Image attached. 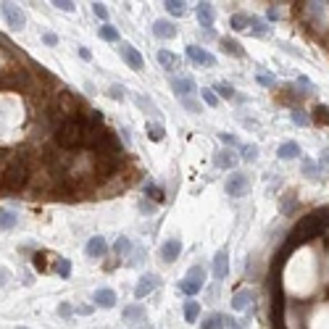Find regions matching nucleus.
I'll return each mask as SVG.
<instances>
[{"mask_svg": "<svg viewBox=\"0 0 329 329\" xmlns=\"http://www.w3.org/2000/svg\"><path fill=\"white\" fill-rule=\"evenodd\" d=\"M321 163L319 161H313V158H306L303 161V174L308 177V179H321Z\"/></svg>", "mask_w": 329, "mask_h": 329, "instance_id": "23", "label": "nucleus"}, {"mask_svg": "<svg viewBox=\"0 0 329 329\" xmlns=\"http://www.w3.org/2000/svg\"><path fill=\"white\" fill-rule=\"evenodd\" d=\"M153 35L158 40H174L177 37V26L169 19H158V21H153Z\"/></svg>", "mask_w": 329, "mask_h": 329, "instance_id": "17", "label": "nucleus"}, {"mask_svg": "<svg viewBox=\"0 0 329 329\" xmlns=\"http://www.w3.org/2000/svg\"><path fill=\"white\" fill-rule=\"evenodd\" d=\"M98 37L105 40V42H119V32H116V26H111V24H103L98 29Z\"/></svg>", "mask_w": 329, "mask_h": 329, "instance_id": "30", "label": "nucleus"}, {"mask_svg": "<svg viewBox=\"0 0 329 329\" xmlns=\"http://www.w3.org/2000/svg\"><path fill=\"white\" fill-rule=\"evenodd\" d=\"M16 222H19V216L13 213V211H8V208H0V229H13L16 227Z\"/></svg>", "mask_w": 329, "mask_h": 329, "instance_id": "27", "label": "nucleus"}, {"mask_svg": "<svg viewBox=\"0 0 329 329\" xmlns=\"http://www.w3.org/2000/svg\"><path fill=\"white\" fill-rule=\"evenodd\" d=\"M145 195H150L153 200H158V203H163V190L158 184H153V182H148L145 184Z\"/></svg>", "mask_w": 329, "mask_h": 329, "instance_id": "36", "label": "nucleus"}, {"mask_svg": "<svg viewBox=\"0 0 329 329\" xmlns=\"http://www.w3.org/2000/svg\"><path fill=\"white\" fill-rule=\"evenodd\" d=\"M229 326H232V329H242V326H237V324H229Z\"/></svg>", "mask_w": 329, "mask_h": 329, "instance_id": "55", "label": "nucleus"}, {"mask_svg": "<svg viewBox=\"0 0 329 329\" xmlns=\"http://www.w3.org/2000/svg\"><path fill=\"white\" fill-rule=\"evenodd\" d=\"M250 35L253 37H269V26H266V21L263 19H258V16H250Z\"/></svg>", "mask_w": 329, "mask_h": 329, "instance_id": "24", "label": "nucleus"}, {"mask_svg": "<svg viewBox=\"0 0 329 329\" xmlns=\"http://www.w3.org/2000/svg\"><path fill=\"white\" fill-rule=\"evenodd\" d=\"M35 266H37V269H45V256H42V253L35 256Z\"/></svg>", "mask_w": 329, "mask_h": 329, "instance_id": "50", "label": "nucleus"}, {"mask_svg": "<svg viewBox=\"0 0 329 329\" xmlns=\"http://www.w3.org/2000/svg\"><path fill=\"white\" fill-rule=\"evenodd\" d=\"M171 90H174V95L182 100V98H195L198 95V85L193 76H171Z\"/></svg>", "mask_w": 329, "mask_h": 329, "instance_id": "5", "label": "nucleus"}, {"mask_svg": "<svg viewBox=\"0 0 329 329\" xmlns=\"http://www.w3.org/2000/svg\"><path fill=\"white\" fill-rule=\"evenodd\" d=\"M313 119H316L319 124H326V121H329V108H326V105H316V114H313Z\"/></svg>", "mask_w": 329, "mask_h": 329, "instance_id": "42", "label": "nucleus"}, {"mask_svg": "<svg viewBox=\"0 0 329 329\" xmlns=\"http://www.w3.org/2000/svg\"><path fill=\"white\" fill-rule=\"evenodd\" d=\"M145 134L153 140V143H161V140L166 137V129H163V124H158V121H148L145 124Z\"/></svg>", "mask_w": 329, "mask_h": 329, "instance_id": "21", "label": "nucleus"}, {"mask_svg": "<svg viewBox=\"0 0 329 329\" xmlns=\"http://www.w3.org/2000/svg\"><path fill=\"white\" fill-rule=\"evenodd\" d=\"M155 287H158V277H155V274H143L140 282H137V287H134V297H137V300H143V297L150 295Z\"/></svg>", "mask_w": 329, "mask_h": 329, "instance_id": "13", "label": "nucleus"}, {"mask_svg": "<svg viewBox=\"0 0 329 329\" xmlns=\"http://www.w3.org/2000/svg\"><path fill=\"white\" fill-rule=\"evenodd\" d=\"M108 95H111L114 100H124V98H127V92H124L121 85H111V87H108Z\"/></svg>", "mask_w": 329, "mask_h": 329, "instance_id": "41", "label": "nucleus"}, {"mask_svg": "<svg viewBox=\"0 0 329 329\" xmlns=\"http://www.w3.org/2000/svg\"><path fill=\"white\" fill-rule=\"evenodd\" d=\"M21 329H26V326H21Z\"/></svg>", "mask_w": 329, "mask_h": 329, "instance_id": "56", "label": "nucleus"}, {"mask_svg": "<svg viewBox=\"0 0 329 329\" xmlns=\"http://www.w3.org/2000/svg\"><path fill=\"white\" fill-rule=\"evenodd\" d=\"M237 161H240V155L234 153L232 148H224V150H216V153H213V166H216V169L232 171L234 166H237Z\"/></svg>", "mask_w": 329, "mask_h": 329, "instance_id": "10", "label": "nucleus"}, {"mask_svg": "<svg viewBox=\"0 0 329 329\" xmlns=\"http://www.w3.org/2000/svg\"><path fill=\"white\" fill-rule=\"evenodd\" d=\"M300 145H297L295 143V140H287V143H282L279 145V150H277V155H279V158L282 161H292V158H300Z\"/></svg>", "mask_w": 329, "mask_h": 329, "instance_id": "18", "label": "nucleus"}, {"mask_svg": "<svg viewBox=\"0 0 329 329\" xmlns=\"http://www.w3.org/2000/svg\"><path fill=\"white\" fill-rule=\"evenodd\" d=\"M200 98H203V103L211 105V108H216L218 103H222V100H218V95H216L211 87H203V90H200Z\"/></svg>", "mask_w": 329, "mask_h": 329, "instance_id": "33", "label": "nucleus"}, {"mask_svg": "<svg viewBox=\"0 0 329 329\" xmlns=\"http://www.w3.org/2000/svg\"><path fill=\"white\" fill-rule=\"evenodd\" d=\"M140 208H143V211H155V206H153V203H148V200H143V203H140Z\"/></svg>", "mask_w": 329, "mask_h": 329, "instance_id": "51", "label": "nucleus"}, {"mask_svg": "<svg viewBox=\"0 0 329 329\" xmlns=\"http://www.w3.org/2000/svg\"><path fill=\"white\" fill-rule=\"evenodd\" d=\"M56 271H58V274H61V277H64V279H66V277H69V274H71V263H69V261H66V258H61V261H58V263H56Z\"/></svg>", "mask_w": 329, "mask_h": 329, "instance_id": "40", "label": "nucleus"}, {"mask_svg": "<svg viewBox=\"0 0 329 329\" xmlns=\"http://www.w3.org/2000/svg\"><path fill=\"white\" fill-rule=\"evenodd\" d=\"M179 103H182L190 114H203V103H200L198 98H182Z\"/></svg>", "mask_w": 329, "mask_h": 329, "instance_id": "35", "label": "nucleus"}, {"mask_svg": "<svg viewBox=\"0 0 329 329\" xmlns=\"http://www.w3.org/2000/svg\"><path fill=\"white\" fill-rule=\"evenodd\" d=\"M58 313H61V316H64V319H69L71 313H74V308H71L69 303H61V306H58Z\"/></svg>", "mask_w": 329, "mask_h": 329, "instance_id": "46", "label": "nucleus"}, {"mask_svg": "<svg viewBox=\"0 0 329 329\" xmlns=\"http://www.w3.org/2000/svg\"><path fill=\"white\" fill-rule=\"evenodd\" d=\"M211 90L218 95V100H222V98H229V100H232V98H234V87L227 85V82H218V85H213Z\"/></svg>", "mask_w": 329, "mask_h": 329, "instance_id": "32", "label": "nucleus"}, {"mask_svg": "<svg viewBox=\"0 0 329 329\" xmlns=\"http://www.w3.org/2000/svg\"><path fill=\"white\" fill-rule=\"evenodd\" d=\"M266 16H269L271 21H277V19L282 16V13H279V8H277V6H269V11H266Z\"/></svg>", "mask_w": 329, "mask_h": 329, "instance_id": "47", "label": "nucleus"}, {"mask_svg": "<svg viewBox=\"0 0 329 329\" xmlns=\"http://www.w3.org/2000/svg\"><path fill=\"white\" fill-rule=\"evenodd\" d=\"M92 13H95V16H98L103 24L108 21V16H111V13H108V8H105L103 3H92Z\"/></svg>", "mask_w": 329, "mask_h": 329, "instance_id": "38", "label": "nucleus"}, {"mask_svg": "<svg viewBox=\"0 0 329 329\" xmlns=\"http://www.w3.org/2000/svg\"><path fill=\"white\" fill-rule=\"evenodd\" d=\"M163 8L171 13V16H177V19L187 16V11H190V8H187V3H184V0H166V3H163Z\"/></svg>", "mask_w": 329, "mask_h": 329, "instance_id": "20", "label": "nucleus"}, {"mask_svg": "<svg viewBox=\"0 0 329 329\" xmlns=\"http://www.w3.org/2000/svg\"><path fill=\"white\" fill-rule=\"evenodd\" d=\"M248 187H250V177L245 174V171H232V174L227 177V182H224V190H227V195H232V198L248 195Z\"/></svg>", "mask_w": 329, "mask_h": 329, "instance_id": "4", "label": "nucleus"}, {"mask_svg": "<svg viewBox=\"0 0 329 329\" xmlns=\"http://www.w3.org/2000/svg\"><path fill=\"white\" fill-rule=\"evenodd\" d=\"M119 56L129 64V69H134V71H143V69H145V58L140 56V50L134 48V45L121 42V45H119Z\"/></svg>", "mask_w": 329, "mask_h": 329, "instance_id": "6", "label": "nucleus"}, {"mask_svg": "<svg viewBox=\"0 0 329 329\" xmlns=\"http://www.w3.org/2000/svg\"><path fill=\"white\" fill-rule=\"evenodd\" d=\"M218 42H222V50H224L227 56H234V58H245V50H242V45H240L237 40H232V37H222Z\"/></svg>", "mask_w": 329, "mask_h": 329, "instance_id": "19", "label": "nucleus"}, {"mask_svg": "<svg viewBox=\"0 0 329 329\" xmlns=\"http://www.w3.org/2000/svg\"><path fill=\"white\" fill-rule=\"evenodd\" d=\"M58 11H66V13H74L76 11V3H74V0H56V3H53Z\"/></svg>", "mask_w": 329, "mask_h": 329, "instance_id": "39", "label": "nucleus"}, {"mask_svg": "<svg viewBox=\"0 0 329 329\" xmlns=\"http://www.w3.org/2000/svg\"><path fill=\"white\" fill-rule=\"evenodd\" d=\"M53 134H56L58 148H64V150H76V148H82V140H85V132H82L79 119L61 121L58 127L53 129Z\"/></svg>", "mask_w": 329, "mask_h": 329, "instance_id": "2", "label": "nucleus"}, {"mask_svg": "<svg viewBox=\"0 0 329 329\" xmlns=\"http://www.w3.org/2000/svg\"><path fill=\"white\" fill-rule=\"evenodd\" d=\"M179 253H182V242L177 237H171L161 245V261H166V263H174L179 258Z\"/></svg>", "mask_w": 329, "mask_h": 329, "instance_id": "16", "label": "nucleus"}, {"mask_svg": "<svg viewBox=\"0 0 329 329\" xmlns=\"http://www.w3.org/2000/svg\"><path fill=\"white\" fill-rule=\"evenodd\" d=\"M129 245H132V242H129L127 237H119L116 245H114V250H116V253H124V250H129Z\"/></svg>", "mask_w": 329, "mask_h": 329, "instance_id": "44", "label": "nucleus"}, {"mask_svg": "<svg viewBox=\"0 0 329 329\" xmlns=\"http://www.w3.org/2000/svg\"><path fill=\"white\" fill-rule=\"evenodd\" d=\"M132 98H134V103H137L140 108H143L145 114H150V116H158V105H155L150 98H145V95H132Z\"/></svg>", "mask_w": 329, "mask_h": 329, "instance_id": "28", "label": "nucleus"}, {"mask_svg": "<svg viewBox=\"0 0 329 329\" xmlns=\"http://www.w3.org/2000/svg\"><path fill=\"white\" fill-rule=\"evenodd\" d=\"M229 26L234 29V32H245V29L250 26V13H234V16L229 19Z\"/></svg>", "mask_w": 329, "mask_h": 329, "instance_id": "26", "label": "nucleus"}, {"mask_svg": "<svg viewBox=\"0 0 329 329\" xmlns=\"http://www.w3.org/2000/svg\"><path fill=\"white\" fill-rule=\"evenodd\" d=\"M224 313H211V316L200 324V329H224Z\"/></svg>", "mask_w": 329, "mask_h": 329, "instance_id": "29", "label": "nucleus"}, {"mask_svg": "<svg viewBox=\"0 0 329 329\" xmlns=\"http://www.w3.org/2000/svg\"><path fill=\"white\" fill-rule=\"evenodd\" d=\"M85 253H87L90 258H100V256H105V253H108V242H105V237H100V234L90 237L87 245H85Z\"/></svg>", "mask_w": 329, "mask_h": 329, "instance_id": "15", "label": "nucleus"}, {"mask_svg": "<svg viewBox=\"0 0 329 329\" xmlns=\"http://www.w3.org/2000/svg\"><path fill=\"white\" fill-rule=\"evenodd\" d=\"M92 306L95 308H114L116 306V292L111 287H100L92 292Z\"/></svg>", "mask_w": 329, "mask_h": 329, "instance_id": "12", "label": "nucleus"}, {"mask_svg": "<svg viewBox=\"0 0 329 329\" xmlns=\"http://www.w3.org/2000/svg\"><path fill=\"white\" fill-rule=\"evenodd\" d=\"M203 282H206V269H203V266H193V269H187L184 279L179 282V290L187 297H195L203 290Z\"/></svg>", "mask_w": 329, "mask_h": 329, "instance_id": "3", "label": "nucleus"}, {"mask_svg": "<svg viewBox=\"0 0 329 329\" xmlns=\"http://www.w3.org/2000/svg\"><path fill=\"white\" fill-rule=\"evenodd\" d=\"M137 319H145V306L132 303L124 308V321H137Z\"/></svg>", "mask_w": 329, "mask_h": 329, "instance_id": "25", "label": "nucleus"}, {"mask_svg": "<svg viewBox=\"0 0 329 329\" xmlns=\"http://www.w3.org/2000/svg\"><path fill=\"white\" fill-rule=\"evenodd\" d=\"M8 277H11V274H8L6 269H0V287H3V285H6V282H8Z\"/></svg>", "mask_w": 329, "mask_h": 329, "instance_id": "52", "label": "nucleus"}, {"mask_svg": "<svg viewBox=\"0 0 329 329\" xmlns=\"http://www.w3.org/2000/svg\"><path fill=\"white\" fill-rule=\"evenodd\" d=\"M121 132V140H124V143H127V145H132V134H129V127L127 129H119Z\"/></svg>", "mask_w": 329, "mask_h": 329, "instance_id": "49", "label": "nucleus"}, {"mask_svg": "<svg viewBox=\"0 0 329 329\" xmlns=\"http://www.w3.org/2000/svg\"><path fill=\"white\" fill-rule=\"evenodd\" d=\"M0 11H3V16H6V21H8V26L11 29H24V24H26V16H24V11L19 8V6H13V3H3L0 6Z\"/></svg>", "mask_w": 329, "mask_h": 329, "instance_id": "7", "label": "nucleus"}, {"mask_svg": "<svg viewBox=\"0 0 329 329\" xmlns=\"http://www.w3.org/2000/svg\"><path fill=\"white\" fill-rule=\"evenodd\" d=\"M182 313H184V321H198V316H200V303L198 300H184V308H182Z\"/></svg>", "mask_w": 329, "mask_h": 329, "instance_id": "22", "label": "nucleus"}, {"mask_svg": "<svg viewBox=\"0 0 329 329\" xmlns=\"http://www.w3.org/2000/svg\"><path fill=\"white\" fill-rule=\"evenodd\" d=\"M187 58L193 61L195 66H216V56H211L208 50H203L200 45H187Z\"/></svg>", "mask_w": 329, "mask_h": 329, "instance_id": "9", "label": "nucleus"}, {"mask_svg": "<svg viewBox=\"0 0 329 329\" xmlns=\"http://www.w3.org/2000/svg\"><path fill=\"white\" fill-rule=\"evenodd\" d=\"M290 119L297 124V127H308V116L303 111H297V108H292V111H290Z\"/></svg>", "mask_w": 329, "mask_h": 329, "instance_id": "37", "label": "nucleus"}, {"mask_svg": "<svg viewBox=\"0 0 329 329\" xmlns=\"http://www.w3.org/2000/svg\"><path fill=\"white\" fill-rule=\"evenodd\" d=\"M240 158L242 161H256L258 158V145H240Z\"/></svg>", "mask_w": 329, "mask_h": 329, "instance_id": "34", "label": "nucleus"}, {"mask_svg": "<svg viewBox=\"0 0 329 329\" xmlns=\"http://www.w3.org/2000/svg\"><path fill=\"white\" fill-rule=\"evenodd\" d=\"M92 311H95V306H79L76 308V313H82V316H90Z\"/></svg>", "mask_w": 329, "mask_h": 329, "instance_id": "48", "label": "nucleus"}, {"mask_svg": "<svg viewBox=\"0 0 329 329\" xmlns=\"http://www.w3.org/2000/svg\"><path fill=\"white\" fill-rule=\"evenodd\" d=\"M258 82H261V85H274L271 76H258Z\"/></svg>", "mask_w": 329, "mask_h": 329, "instance_id": "54", "label": "nucleus"}, {"mask_svg": "<svg viewBox=\"0 0 329 329\" xmlns=\"http://www.w3.org/2000/svg\"><path fill=\"white\" fill-rule=\"evenodd\" d=\"M211 274H213V279H227V274H229V253H227V248H222L218 253L213 256V261H211Z\"/></svg>", "mask_w": 329, "mask_h": 329, "instance_id": "8", "label": "nucleus"}, {"mask_svg": "<svg viewBox=\"0 0 329 329\" xmlns=\"http://www.w3.org/2000/svg\"><path fill=\"white\" fill-rule=\"evenodd\" d=\"M158 64L169 71V69H177L179 61H177V56H174V53H169V50H158Z\"/></svg>", "mask_w": 329, "mask_h": 329, "instance_id": "31", "label": "nucleus"}, {"mask_svg": "<svg viewBox=\"0 0 329 329\" xmlns=\"http://www.w3.org/2000/svg\"><path fill=\"white\" fill-rule=\"evenodd\" d=\"M253 300H256V292L253 290H237L232 295V311H248L250 306H253Z\"/></svg>", "mask_w": 329, "mask_h": 329, "instance_id": "14", "label": "nucleus"}, {"mask_svg": "<svg viewBox=\"0 0 329 329\" xmlns=\"http://www.w3.org/2000/svg\"><path fill=\"white\" fill-rule=\"evenodd\" d=\"M29 179H32V174H29V158L26 153H11V158L3 169V174H0V182H3L6 190L11 193H21L29 187Z\"/></svg>", "mask_w": 329, "mask_h": 329, "instance_id": "1", "label": "nucleus"}, {"mask_svg": "<svg viewBox=\"0 0 329 329\" xmlns=\"http://www.w3.org/2000/svg\"><path fill=\"white\" fill-rule=\"evenodd\" d=\"M218 137H222V140H224V143H227V145H232V148H240V145H242V143H240V140H237V137H234V134H229V132H222V134H218Z\"/></svg>", "mask_w": 329, "mask_h": 329, "instance_id": "43", "label": "nucleus"}, {"mask_svg": "<svg viewBox=\"0 0 329 329\" xmlns=\"http://www.w3.org/2000/svg\"><path fill=\"white\" fill-rule=\"evenodd\" d=\"M195 13H198L200 26L206 29V32L213 35V21H216V11H213V6H211V3H198V6H195Z\"/></svg>", "mask_w": 329, "mask_h": 329, "instance_id": "11", "label": "nucleus"}, {"mask_svg": "<svg viewBox=\"0 0 329 329\" xmlns=\"http://www.w3.org/2000/svg\"><path fill=\"white\" fill-rule=\"evenodd\" d=\"M42 42L50 45V48H56V45H58V37H56L53 32H45V35H42Z\"/></svg>", "mask_w": 329, "mask_h": 329, "instance_id": "45", "label": "nucleus"}, {"mask_svg": "<svg viewBox=\"0 0 329 329\" xmlns=\"http://www.w3.org/2000/svg\"><path fill=\"white\" fill-rule=\"evenodd\" d=\"M79 58H85V61H90V58H92V53H90L87 48H79Z\"/></svg>", "mask_w": 329, "mask_h": 329, "instance_id": "53", "label": "nucleus"}]
</instances>
